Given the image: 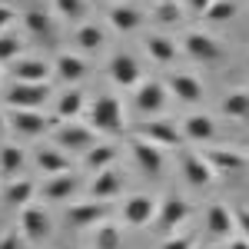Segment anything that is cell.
<instances>
[{"label": "cell", "instance_id": "6da1fadb", "mask_svg": "<svg viewBox=\"0 0 249 249\" xmlns=\"http://www.w3.org/2000/svg\"><path fill=\"white\" fill-rule=\"evenodd\" d=\"M90 126L96 133H110V136H120L126 126H123V107L113 93H103L100 100L93 103L90 110Z\"/></svg>", "mask_w": 249, "mask_h": 249}, {"label": "cell", "instance_id": "7a4b0ae2", "mask_svg": "<svg viewBox=\"0 0 249 249\" xmlns=\"http://www.w3.org/2000/svg\"><path fill=\"white\" fill-rule=\"evenodd\" d=\"M130 133L136 140H146V143H153V146H183V130L170 123V120H146V123H136L130 126Z\"/></svg>", "mask_w": 249, "mask_h": 249}, {"label": "cell", "instance_id": "3957f363", "mask_svg": "<svg viewBox=\"0 0 249 249\" xmlns=\"http://www.w3.org/2000/svg\"><path fill=\"white\" fill-rule=\"evenodd\" d=\"M57 146L60 150H67V153H90L93 146H100V133H96L93 126H83V123H63L57 126Z\"/></svg>", "mask_w": 249, "mask_h": 249}, {"label": "cell", "instance_id": "277c9868", "mask_svg": "<svg viewBox=\"0 0 249 249\" xmlns=\"http://www.w3.org/2000/svg\"><path fill=\"white\" fill-rule=\"evenodd\" d=\"M14 110H37L50 100V83H14L3 96Z\"/></svg>", "mask_w": 249, "mask_h": 249}, {"label": "cell", "instance_id": "5b68a950", "mask_svg": "<svg viewBox=\"0 0 249 249\" xmlns=\"http://www.w3.org/2000/svg\"><path fill=\"white\" fill-rule=\"evenodd\" d=\"M186 219H190V203H186V196L166 193V196L160 199V210H156V230L173 232L179 223H186Z\"/></svg>", "mask_w": 249, "mask_h": 249}, {"label": "cell", "instance_id": "8992f818", "mask_svg": "<svg viewBox=\"0 0 249 249\" xmlns=\"http://www.w3.org/2000/svg\"><path fill=\"white\" fill-rule=\"evenodd\" d=\"M20 232L27 236V239H47L50 232H53V219L47 216V210H40V206H23L20 210Z\"/></svg>", "mask_w": 249, "mask_h": 249}, {"label": "cell", "instance_id": "52a82bcc", "mask_svg": "<svg viewBox=\"0 0 249 249\" xmlns=\"http://www.w3.org/2000/svg\"><path fill=\"white\" fill-rule=\"evenodd\" d=\"M110 213H113L110 203L90 199V203H77V206H70V210H67V219H70L77 230H87V226H100Z\"/></svg>", "mask_w": 249, "mask_h": 249}, {"label": "cell", "instance_id": "ba28073f", "mask_svg": "<svg viewBox=\"0 0 249 249\" xmlns=\"http://www.w3.org/2000/svg\"><path fill=\"white\" fill-rule=\"evenodd\" d=\"M156 210H160V203H156L153 196H143V193L126 196V203H123V223L126 226H146V223H153Z\"/></svg>", "mask_w": 249, "mask_h": 249}, {"label": "cell", "instance_id": "9c48e42d", "mask_svg": "<svg viewBox=\"0 0 249 249\" xmlns=\"http://www.w3.org/2000/svg\"><path fill=\"white\" fill-rule=\"evenodd\" d=\"M133 107H136V113H143V116L160 113V110L166 107V83H160V80H146V83H140Z\"/></svg>", "mask_w": 249, "mask_h": 249}, {"label": "cell", "instance_id": "30bf717a", "mask_svg": "<svg viewBox=\"0 0 249 249\" xmlns=\"http://www.w3.org/2000/svg\"><path fill=\"white\" fill-rule=\"evenodd\" d=\"M179 166H183V179L190 183V186H206L216 179V170H213L210 163L203 160L199 153H179Z\"/></svg>", "mask_w": 249, "mask_h": 249}, {"label": "cell", "instance_id": "8fae6325", "mask_svg": "<svg viewBox=\"0 0 249 249\" xmlns=\"http://www.w3.org/2000/svg\"><path fill=\"white\" fill-rule=\"evenodd\" d=\"M166 90H170L179 103H199V100L206 96L203 83L196 77H190V73H170V77H166Z\"/></svg>", "mask_w": 249, "mask_h": 249}, {"label": "cell", "instance_id": "7c38bea8", "mask_svg": "<svg viewBox=\"0 0 249 249\" xmlns=\"http://www.w3.org/2000/svg\"><path fill=\"white\" fill-rule=\"evenodd\" d=\"M130 153H133L136 166L143 173H150V176H156V173H163V150L160 146H153V143H146V140H130Z\"/></svg>", "mask_w": 249, "mask_h": 249}, {"label": "cell", "instance_id": "4fadbf2b", "mask_svg": "<svg viewBox=\"0 0 249 249\" xmlns=\"http://www.w3.org/2000/svg\"><path fill=\"white\" fill-rule=\"evenodd\" d=\"M10 126L20 136H40V133H47V126H53V120H47L37 110H14L10 113Z\"/></svg>", "mask_w": 249, "mask_h": 249}, {"label": "cell", "instance_id": "5bb4252c", "mask_svg": "<svg viewBox=\"0 0 249 249\" xmlns=\"http://www.w3.org/2000/svg\"><path fill=\"white\" fill-rule=\"evenodd\" d=\"M183 47H186V53H190L193 60H206V63H213V60H219V57H223V47H219V43H216L213 37L199 34V30L186 34Z\"/></svg>", "mask_w": 249, "mask_h": 249}, {"label": "cell", "instance_id": "9a60e30c", "mask_svg": "<svg viewBox=\"0 0 249 249\" xmlns=\"http://www.w3.org/2000/svg\"><path fill=\"white\" fill-rule=\"evenodd\" d=\"M110 77H113L116 87H136L140 83V63H136L130 53H113V60H110Z\"/></svg>", "mask_w": 249, "mask_h": 249}, {"label": "cell", "instance_id": "2e32d148", "mask_svg": "<svg viewBox=\"0 0 249 249\" xmlns=\"http://www.w3.org/2000/svg\"><path fill=\"white\" fill-rule=\"evenodd\" d=\"M73 193H77V176H73V173H60V176H47V183H43L40 196L60 203V199H70Z\"/></svg>", "mask_w": 249, "mask_h": 249}, {"label": "cell", "instance_id": "e0dca14e", "mask_svg": "<svg viewBox=\"0 0 249 249\" xmlns=\"http://www.w3.org/2000/svg\"><path fill=\"white\" fill-rule=\"evenodd\" d=\"M206 232L213 239H226L232 232V213L223 206V203H213L206 210Z\"/></svg>", "mask_w": 249, "mask_h": 249}, {"label": "cell", "instance_id": "ac0fdd59", "mask_svg": "<svg viewBox=\"0 0 249 249\" xmlns=\"http://www.w3.org/2000/svg\"><path fill=\"white\" fill-rule=\"evenodd\" d=\"M23 163H27V153L20 150L17 143H3V146H0V176H3L7 183H14V176H20Z\"/></svg>", "mask_w": 249, "mask_h": 249}, {"label": "cell", "instance_id": "d6986e66", "mask_svg": "<svg viewBox=\"0 0 249 249\" xmlns=\"http://www.w3.org/2000/svg\"><path fill=\"white\" fill-rule=\"evenodd\" d=\"M116 193H120V173L110 166V170L96 173V179L90 183V196L93 199H100V203H110Z\"/></svg>", "mask_w": 249, "mask_h": 249}, {"label": "cell", "instance_id": "ffe728a7", "mask_svg": "<svg viewBox=\"0 0 249 249\" xmlns=\"http://www.w3.org/2000/svg\"><path fill=\"white\" fill-rule=\"evenodd\" d=\"M203 160H206L216 173H236V170H243V166H246V156H243V153H232V150H206Z\"/></svg>", "mask_w": 249, "mask_h": 249}, {"label": "cell", "instance_id": "44dd1931", "mask_svg": "<svg viewBox=\"0 0 249 249\" xmlns=\"http://www.w3.org/2000/svg\"><path fill=\"white\" fill-rule=\"evenodd\" d=\"M183 136L186 140H196V143H206L216 136V126H213V120L206 113H193L183 120Z\"/></svg>", "mask_w": 249, "mask_h": 249}, {"label": "cell", "instance_id": "7402d4cb", "mask_svg": "<svg viewBox=\"0 0 249 249\" xmlns=\"http://www.w3.org/2000/svg\"><path fill=\"white\" fill-rule=\"evenodd\" d=\"M50 77V67L43 60H20L14 63V80L17 83H47Z\"/></svg>", "mask_w": 249, "mask_h": 249}, {"label": "cell", "instance_id": "603a6c76", "mask_svg": "<svg viewBox=\"0 0 249 249\" xmlns=\"http://www.w3.org/2000/svg\"><path fill=\"white\" fill-rule=\"evenodd\" d=\"M34 196H37V183L34 179H14L3 190V203L7 206H30Z\"/></svg>", "mask_w": 249, "mask_h": 249}, {"label": "cell", "instance_id": "cb8c5ba5", "mask_svg": "<svg viewBox=\"0 0 249 249\" xmlns=\"http://www.w3.org/2000/svg\"><path fill=\"white\" fill-rule=\"evenodd\" d=\"M37 166L47 173V176L73 173V166H70V156L63 153V150H40V153H37Z\"/></svg>", "mask_w": 249, "mask_h": 249}, {"label": "cell", "instance_id": "d4e9b609", "mask_svg": "<svg viewBox=\"0 0 249 249\" xmlns=\"http://www.w3.org/2000/svg\"><path fill=\"white\" fill-rule=\"evenodd\" d=\"M113 160H116V146L113 143H100V146H93L90 153L83 156V166L90 173H103L113 166Z\"/></svg>", "mask_w": 249, "mask_h": 249}, {"label": "cell", "instance_id": "484cf974", "mask_svg": "<svg viewBox=\"0 0 249 249\" xmlns=\"http://www.w3.org/2000/svg\"><path fill=\"white\" fill-rule=\"evenodd\" d=\"M143 47H146V53H150L156 63H173V60H176V53H179V50H176V43H173L170 37H160V34L146 37V43H143Z\"/></svg>", "mask_w": 249, "mask_h": 249}, {"label": "cell", "instance_id": "4316f807", "mask_svg": "<svg viewBox=\"0 0 249 249\" xmlns=\"http://www.w3.org/2000/svg\"><path fill=\"white\" fill-rule=\"evenodd\" d=\"M23 27L37 40H43V43L53 40V20L47 17V14H40V10H27V14H23Z\"/></svg>", "mask_w": 249, "mask_h": 249}, {"label": "cell", "instance_id": "83f0119b", "mask_svg": "<svg viewBox=\"0 0 249 249\" xmlns=\"http://www.w3.org/2000/svg\"><path fill=\"white\" fill-rule=\"evenodd\" d=\"M110 23H113V30H120V34H133L136 27L143 23V14L136 7H113L110 10Z\"/></svg>", "mask_w": 249, "mask_h": 249}, {"label": "cell", "instance_id": "f1b7e54d", "mask_svg": "<svg viewBox=\"0 0 249 249\" xmlns=\"http://www.w3.org/2000/svg\"><path fill=\"white\" fill-rule=\"evenodd\" d=\"M80 113H83V93H80V90H67V93L57 100V120L73 123Z\"/></svg>", "mask_w": 249, "mask_h": 249}, {"label": "cell", "instance_id": "f546056e", "mask_svg": "<svg viewBox=\"0 0 249 249\" xmlns=\"http://www.w3.org/2000/svg\"><path fill=\"white\" fill-rule=\"evenodd\" d=\"M223 113L232 120H249V90H232L223 96Z\"/></svg>", "mask_w": 249, "mask_h": 249}, {"label": "cell", "instance_id": "4dcf8cb0", "mask_svg": "<svg viewBox=\"0 0 249 249\" xmlns=\"http://www.w3.org/2000/svg\"><path fill=\"white\" fill-rule=\"evenodd\" d=\"M57 73H60V80H67V83H77V80H83V73H87V63L80 57H73V53H60L57 57Z\"/></svg>", "mask_w": 249, "mask_h": 249}, {"label": "cell", "instance_id": "1f68e13d", "mask_svg": "<svg viewBox=\"0 0 249 249\" xmlns=\"http://www.w3.org/2000/svg\"><path fill=\"white\" fill-rule=\"evenodd\" d=\"M120 243H123V236H120V230L113 223H100L96 226V236H93L96 249H120Z\"/></svg>", "mask_w": 249, "mask_h": 249}, {"label": "cell", "instance_id": "d6a6232c", "mask_svg": "<svg viewBox=\"0 0 249 249\" xmlns=\"http://www.w3.org/2000/svg\"><path fill=\"white\" fill-rule=\"evenodd\" d=\"M103 30L96 27V23H83L77 30V47H83V50H100L103 47Z\"/></svg>", "mask_w": 249, "mask_h": 249}, {"label": "cell", "instance_id": "836d02e7", "mask_svg": "<svg viewBox=\"0 0 249 249\" xmlns=\"http://www.w3.org/2000/svg\"><path fill=\"white\" fill-rule=\"evenodd\" d=\"M153 17L160 20V23H166V27L179 23V17H183V10H179V0H156Z\"/></svg>", "mask_w": 249, "mask_h": 249}, {"label": "cell", "instance_id": "e575fe53", "mask_svg": "<svg viewBox=\"0 0 249 249\" xmlns=\"http://www.w3.org/2000/svg\"><path fill=\"white\" fill-rule=\"evenodd\" d=\"M236 0H213V7L206 10V20H213V23H223V20H232L236 17Z\"/></svg>", "mask_w": 249, "mask_h": 249}, {"label": "cell", "instance_id": "d590c367", "mask_svg": "<svg viewBox=\"0 0 249 249\" xmlns=\"http://www.w3.org/2000/svg\"><path fill=\"white\" fill-rule=\"evenodd\" d=\"M53 3H57L60 17H67V20H80L87 14V3L83 0H53Z\"/></svg>", "mask_w": 249, "mask_h": 249}, {"label": "cell", "instance_id": "8d00e7d4", "mask_svg": "<svg viewBox=\"0 0 249 249\" xmlns=\"http://www.w3.org/2000/svg\"><path fill=\"white\" fill-rule=\"evenodd\" d=\"M193 246H196V232H179V236L166 239L160 249H193Z\"/></svg>", "mask_w": 249, "mask_h": 249}, {"label": "cell", "instance_id": "74e56055", "mask_svg": "<svg viewBox=\"0 0 249 249\" xmlns=\"http://www.w3.org/2000/svg\"><path fill=\"white\" fill-rule=\"evenodd\" d=\"M20 53V40L17 37H0V63L3 60H14Z\"/></svg>", "mask_w": 249, "mask_h": 249}, {"label": "cell", "instance_id": "f35d334b", "mask_svg": "<svg viewBox=\"0 0 249 249\" xmlns=\"http://www.w3.org/2000/svg\"><path fill=\"white\" fill-rule=\"evenodd\" d=\"M0 249H23V236L17 230H7L0 236Z\"/></svg>", "mask_w": 249, "mask_h": 249}, {"label": "cell", "instance_id": "ab89813d", "mask_svg": "<svg viewBox=\"0 0 249 249\" xmlns=\"http://www.w3.org/2000/svg\"><path fill=\"white\" fill-rule=\"evenodd\" d=\"M232 216H236V226H239V232L249 239V206H236V210H232Z\"/></svg>", "mask_w": 249, "mask_h": 249}, {"label": "cell", "instance_id": "60d3db41", "mask_svg": "<svg viewBox=\"0 0 249 249\" xmlns=\"http://www.w3.org/2000/svg\"><path fill=\"white\" fill-rule=\"evenodd\" d=\"M186 7H190L193 14H206L213 7V0H186Z\"/></svg>", "mask_w": 249, "mask_h": 249}, {"label": "cell", "instance_id": "b9f144b4", "mask_svg": "<svg viewBox=\"0 0 249 249\" xmlns=\"http://www.w3.org/2000/svg\"><path fill=\"white\" fill-rule=\"evenodd\" d=\"M10 20H14V10H10V7H0V30H3Z\"/></svg>", "mask_w": 249, "mask_h": 249}, {"label": "cell", "instance_id": "7bdbcfd3", "mask_svg": "<svg viewBox=\"0 0 249 249\" xmlns=\"http://www.w3.org/2000/svg\"><path fill=\"white\" fill-rule=\"evenodd\" d=\"M226 249H249V239H246V236H243V239H232Z\"/></svg>", "mask_w": 249, "mask_h": 249}, {"label": "cell", "instance_id": "ee69618b", "mask_svg": "<svg viewBox=\"0 0 249 249\" xmlns=\"http://www.w3.org/2000/svg\"><path fill=\"white\" fill-rule=\"evenodd\" d=\"M3 126H7V116H3V113H0V130H3Z\"/></svg>", "mask_w": 249, "mask_h": 249}]
</instances>
